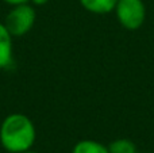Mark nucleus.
Returning <instances> with one entry per match:
<instances>
[{
  "label": "nucleus",
  "instance_id": "obj_5",
  "mask_svg": "<svg viewBox=\"0 0 154 153\" xmlns=\"http://www.w3.org/2000/svg\"><path fill=\"white\" fill-rule=\"evenodd\" d=\"M82 7L93 14H108L115 10L118 0H80Z\"/></svg>",
  "mask_w": 154,
  "mask_h": 153
},
{
  "label": "nucleus",
  "instance_id": "obj_6",
  "mask_svg": "<svg viewBox=\"0 0 154 153\" xmlns=\"http://www.w3.org/2000/svg\"><path fill=\"white\" fill-rule=\"evenodd\" d=\"M72 153H109L108 146L93 140H82L77 142Z\"/></svg>",
  "mask_w": 154,
  "mask_h": 153
},
{
  "label": "nucleus",
  "instance_id": "obj_9",
  "mask_svg": "<svg viewBox=\"0 0 154 153\" xmlns=\"http://www.w3.org/2000/svg\"><path fill=\"white\" fill-rule=\"evenodd\" d=\"M31 2L34 3L35 5H43V4H46L49 0H31Z\"/></svg>",
  "mask_w": 154,
  "mask_h": 153
},
{
  "label": "nucleus",
  "instance_id": "obj_1",
  "mask_svg": "<svg viewBox=\"0 0 154 153\" xmlns=\"http://www.w3.org/2000/svg\"><path fill=\"white\" fill-rule=\"evenodd\" d=\"M37 132L32 121L23 114H11L0 126V142L10 153L29 151L35 142Z\"/></svg>",
  "mask_w": 154,
  "mask_h": 153
},
{
  "label": "nucleus",
  "instance_id": "obj_7",
  "mask_svg": "<svg viewBox=\"0 0 154 153\" xmlns=\"http://www.w3.org/2000/svg\"><path fill=\"white\" fill-rule=\"evenodd\" d=\"M109 153H137V146L131 140L127 138H119L109 144Z\"/></svg>",
  "mask_w": 154,
  "mask_h": 153
},
{
  "label": "nucleus",
  "instance_id": "obj_4",
  "mask_svg": "<svg viewBox=\"0 0 154 153\" xmlns=\"http://www.w3.org/2000/svg\"><path fill=\"white\" fill-rule=\"evenodd\" d=\"M12 60V35L0 23V69L8 67Z\"/></svg>",
  "mask_w": 154,
  "mask_h": 153
},
{
  "label": "nucleus",
  "instance_id": "obj_2",
  "mask_svg": "<svg viewBox=\"0 0 154 153\" xmlns=\"http://www.w3.org/2000/svg\"><path fill=\"white\" fill-rule=\"evenodd\" d=\"M35 18H37L35 11L31 5H29L27 3L19 4L10 11V14L5 18L4 26L12 37H22L32 29Z\"/></svg>",
  "mask_w": 154,
  "mask_h": 153
},
{
  "label": "nucleus",
  "instance_id": "obj_3",
  "mask_svg": "<svg viewBox=\"0 0 154 153\" xmlns=\"http://www.w3.org/2000/svg\"><path fill=\"white\" fill-rule=\"evenodd\" d=\"M115 11L120 24L128 30L139 29L146 16V8L142 0H118Z\"/></svg>",
  "mask_w": 154,
  "mask_h": 153
},
{
  "label": "nucleus",
  "instance_id": "obj_10",
  "mask_svg": "<svg viewBox=\"0 0 154 153\" xmlns=\"http://www.w3.org/2000/svg\"><path fill=\"white\" fill-rule=\"evenodd\" d=\"M22 153H37V152H32V151H30V149H29V151H24V152H22Z\"/></svg>",
  "mask_w": 154,
  "mask_h": 153
},
{
  "label": "nucleus",
  "instance_id": "obj_8",
  "mask_svg": "<svg viewBox=\"0 0 154 153\" xmlns=\"http://www.w3.org/2000/svg\"><path fill=\"white\" fill-rule=\"evenodd\" d=\"M5 3H8V4L11 5H19V4H26L27 2H30V0H4Z\"/></svg>",
  "mask_w": 154,
  "mask_h": 153
}]
</instances>
